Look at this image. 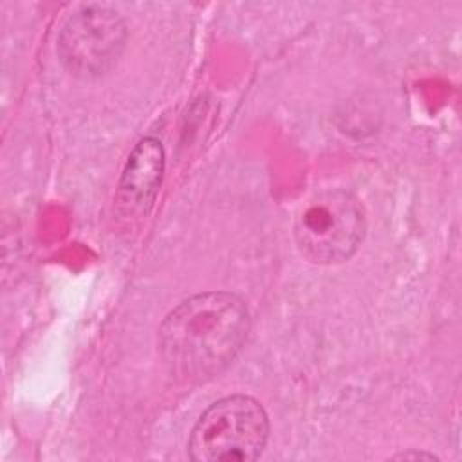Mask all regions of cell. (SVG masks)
<instances>
[{
	"instance_id": "cell-1",
	"label": "cell",
	"mask_w": 462,
	"mask_h": 462,
	"mask_svg": "<svg viewBox=\"0 0 462 462\" xmlns=\"http://www.w3.org/2000/svg\"><path fill=\"white\" fill-rule=\"evenodd\" d=\"M244 300L227 291L195 294L171 309L159 327V354L179 383L220 375L240 354L249 332Z\"/></svg>"
},
{
	"instance_id": "cell-2",
	"label": "cell",
	"mask_w": 462,
	"mask_h": 462,
	"mask_svg": "<svg viewBox=\"0 0 462 462\" xmlns=\"http://www.w3.org/2000/svg\"><path fill=\"white\" fill-rule=\"evenodd\" d=\"M269 439V417L249 395L235 393L209 404L195 422L188 457L195 462L256 460Z\"/></svg>"
},
{
	"instance_id": "cell-3",
	"label": "cell",
	"mask_w": 462,
	"mask_h": 462,
	"mask_svg": "<svg viewBox=\"0 0 462 462\" xmlns=\"http://www.w3.org/2000/svg\"><path fill=\"white\" fill-rule=\"evenodd\" d=\"M365 231V209L346 189L318 193L294 222L298 251L305 260L318 265L348 260L361 245Z\"/></svg>"
},
{
	"instance_id": "cell-4",
	"label": "cell",
	"mask_w": 462,
	"mask_h": 462,
	"mask_svg": "<svg viewBox=\"0 0 462 462\" xmlns=\"http://www.w3.org/2000/svg\"><path fill=\"white\" fill-rule=\"evenodd\" d=\"M125 45L126 25L121 14L108 5L87 4L61 25L56 54L70 76L97 79L117 65Z\"/></svg>"
},
{
	"instance_id": "cell-5",
	"label": "cell",
	"mask_w": 462,
	"mask_h": 462,
	"mask_svg": "<svg viewBox=\"0 0 462 462\" xmlns=\"http://www.w3.org/2000/svg\"><path fill=\"white\" fill-rule=\"evenodd\" d=\"M164 173V148L157 137H143L130 152L116 189V211L134 220L144 217L159 193Z\"/></svg>"
},
{
	"instance_id": "cell-6",
	"label": "cell",
	"mask_w": 462,
	"mask_h": 462,
	"mask_svg": "<svg viewBox=\"0 0 462 462\" xmlns=\"http://www.w3.org/2000/svg\"><path fill=\"white\" fill-rule=\"evenodd\" d=\"M392 458L395 460H439L437 455L433 453H426V451H402V453H397L393 455Z\"/></svg>"
}]
</instances>
